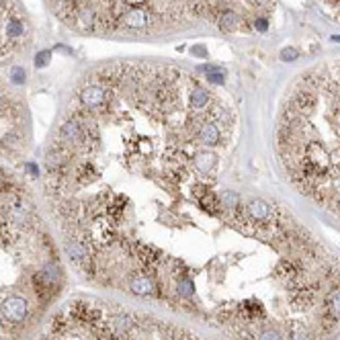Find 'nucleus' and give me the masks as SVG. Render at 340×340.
<instances>
[{"label": "nucleus", "instance_id": "1", "mask_svg": "<svg viewBox=\"0 0 340 340\" xmlns=\"http://www.w3.org/2000/svg\"><path fill=\"white\" fill-rule=\"evenodd\" d=\"M33 287L35 293L39 295V299H49L59 287V266L57 264H49L45 268H41L39 273L33 275Z\"/></svg>", "mask_w": 340, "mask_h": 340}, {"label": "nucleus", "instance_id": "2", "mask_svg": "<svg viewBox=\"0 0 340 340\" xmlns=\"http://www.w3.org/2000/svg\"><path fill=\"white\" fill-rule=\"evenodd\" d=\"M0 316H2L4 322H8V324L23 322L27 318V302L23 297H17V295L2 299V303H0Z\"/></svg>", "mask_w": 340, "mask_h": 340}, {"label": "nucleus", "instance_id": "3", "mask_svg": "<svg viewBox=\"0 0 340 340\" xmlns=\"http://www.w3.org/2000/svg\"><path fill=\"white\" fill-rule=\"evenodd\" d=\"M66 250H68V256L70 261L74 264H78V268H82L84 273H88L93 268V261H91V252L84 242H78V240H72V242H66Z\"/></svg>", "mask_w": 340, "mask_h": 340}, {"label": "nucleus", "instance_id": "4", "mask_svg": "<svg viewBox=\"0 0 340 340\" xmlns=\"http://www.w3.org/2000/svg\"><path fill=\"white\" fill-rule=\"evenodd\" d=\"M70 316L78 322H84V324H96L101 322V309H96L94 305L91 303H84V302H76L70 305Z\"/></svg>", "mask_w": 340, "mask_h": 340}, {"label": "nucleus", "instance_id": "5", "mask_svg": "<svg viewBox=\"0 0 340 340\" xmlns=\"http://www.w3.org/2000/svg\"><path fill=\"white\" fill-rule=\"evenodd\" d=\"M152 23V15L148 8H129L121 17V25L127 29H146Z\"/></svg>", "mask_w": 340, "mask_h": 340}, {"label": "nucleus", "instance_id": "6", "mask_svg": "<svg viewBox=\"0 0 340 340\" xmlns=\"http://www.w3.org/2000/svg\"><path fill=\"white\" fill-rule=\"evenodd\" d=\"M193 193L195 197L199 199V205H201V209H205L207 213H211V215H217L219 213V197L215 193H211L207 187L203 185H197L193 189Z\"/></svg>", "mask_w": 340, "mask_h": 340}, {"label": "nucleus", "instance_id": "7", "mask_svg": "<svg viewBox=\"0 0 340 340\" xmlns=\"http://www.w3.org/2000/svg\"><path fill=\"white\" fill-rule=\"evenodd\" d=\"M80 101H82V105H86V107L96 109V107H101V105L107 103V91L103 86H98V84H91V86L82 88V93H80Z\"/></svg>", "mask_w": 340, "mask_h": 340}, {"label": "nucleus", "instance_id": "8", "mask_svg": "<svg viewBox=\"0 0 340 340\" xmlns=\"http://www.w3.org/2000/svg\"><path fill=\"white\" fill-rule=\"evenodd\" d=\"M59 135H62V139L68 144H84L86 142L84 132H82V127H80L78 119H68V121L62 125V129H59Z\"/></svg>", "mask_w": 340, "mask_h": 340}, {"label": "nucleus", "instance_id": "9", "mask_svg": "<svg viewBox=\"0 0 340 340\" xmlns=\"http://www.w3.org/2000/svg\"><path fill=\"white\" fill-rule=\"evenodd\" d=\"M246 215L250 219H254L256 224H266L271 219V207H268V203L261 201V199H252L246 205Z\"/></svg>", "mask_w": 340, "mask_h": 340}, {"label": "nucleus", "instance_id": "10", "mask_svg": "<svg viewBox=\"0 0 340 340\" xmlns=\"http://www.w3.org/2000/svg\"><path fill=\"white\" fill-rule=\"evenodd\" d=\"M66 162H68V150L59 148V146L52 148L45 154V166H47L49 172H57V170H62L66 166Z\"/></svg>", "mask_w": 340, "mask_h": 340}, {"label": "nucleus", "instance_id": "11", "mask_svg": "<svg viewBox=\"0 0 340 340\" xmlns=\"http://www.w3.org/2000/svg\"><path fill=\"white\" fill-rule=\"evenodd\" d=\"M197 137H199V142H203L205 146H215V144H219L222 133H219V127L213 121H205L197 129Z\"/></svg>", "mask_w": 340, "mask_h": 340}, {"label": "nucleus", "instance_id": "12", "mask_svg": "<svg viewBox=\"0 0 340 340\" xmlns=\"http://www.w3.org/2000/svg\"><path fill=\"white\" fill-rule=\"evenodd\" d=\"M314 302H316V287L302 285L293 295V305L297 309H305L309 305H314Z\"/></svg>", "mask_w": 340, "mask_h": 340}, {"label": "nucleus", "instance_id": "13", "mask_svg": "<svg viewBox=\"0 0 340 340\" xmlns=\"http://www.w3.org/2000/svg\"><path fill=\"white\" fill-rule=\"evenodd\" d=\"M135 254L139 258V263H142V266L146 268V271H156V266H158V252L154 248H150V246H137L135 250Z\"/></svg>", "mask_w": 340, "mask_h": 340}, {"label": "nucleus", "instance_id": "14", "mask_svg": "<svg viewBox=\"0 0 340 340\" xmlns=\"http://www.w3.org/2000/svg\"><path fill=\"white\" fill-rule=\"evenodd\" d=\"M189 105H191L195 111H201L209 105V93L203 86H193L191 94H189Z\"/></svg>", "mask_w": 340, "mask_h": 340}, {"label": "nucleus", "instance_id": "15", "mask_svg": "<svg viewBox=\"0 0 340 340\" xmlns=\"http://www.w3.org/2000/svg\"><path fill=\"white\" fill-rule=\"evenodd\" d=\"M132 291L137 295H154L156 293V285L152 279L148 277H137L132 281Z\"/></svg>", "mask_w": 340, "mask_h": 340}, {"label": "nucleus", "instance_id": "16", "mask_svg": "<svg viewBox=\"0 0 340 340\" xmlns=\"http://www.w3.org/2000/svg\"><path fill=\"white\" fill-rule=\"evenodd\" d=\"M277 275H279V279H283V281L293 283L295 279H297V275H299V268L291 261H283L281 264L277 266Z\"/></svg>", "mask_w": 340, "mask_h": 340}, {"label": "nucleus", "instance_id": "17", "mask_svg": "<svg viewBox=\"0 0 340 340\" xmlns=\"http://www.w3.org/2000/svg\"><path fill=\"white\" fill-rule=\"evenodd\" d=\"M74 176H76V181H78L80 185H88V183H93L98 174H96V170H94L93 164L84 162L82 166H78V170L74 172Z\"/></svg>", "mask_w": 340, "mask_h": 340}, {"label": "nucleus", "instance_id": "18", "mask_svg": "<svg viewBox=\"0 0 340 340\" xmlns=\"http://www.w3.org/2000/svg\"><path fill=\"white\" fill-rule=\"evenodd\" d=\"M217 25L224 29V31H229V29H236L238 25V15L234 11H229V8H224V11H219L217 15Z\"/></svg>", "mask_w": 340, "mask_h": 340}, {"label": "nucleus", "instance_id": "19", "mask_svg": "<svg viewBox=\"0 0 340 340\" xmlns=\"http://www.w3.org/2000/svg\"><path fill=\"white\" fill-rule=\"evenodd\" d=\"M215 162H217V158L213 152H199L195 156V166L199 170H203V172H209V170L215 166Z\"/></svg>", "mask_w": 340, "mask_h": 340}, {"label": "nucleus", "instance_id": "20", "mask_svg": "<svg viewBox=\"0 0 340 340\" xmlns=\"http://www.w3.org/2000/svg\"><path fill=\"white\" fill-rule=\"evenodd\" d=\"M6 217L13 219V222H17V224H25L29 219V211L23 207V203H13L6 209Z\"/></svg>", "mask_w": 340, "mask_h": 340}, {"label": "nucleus", "instance_id": "21", "mask_svg": "<svg viewBox=\"0 0 340 340\" xmlns=\"http://www.w3.org/2000/svg\"><path fill=\"white\" fill-rule=\"evenodd\" d=\"M240 314L246 316V318H256V316H263V305L258 302H252V299H248L240 305Z\"/></svg>", "mask_w": 340, "mask_h": 340}, {"label": "nucleus", "instance_id": "22", "mask_svg": "<svg viewBox=\"0 0 340 340\" xmlns=\"http://www.w3.org/2000/svg\"><path fill=\"white\" fill-rule=\"evenodd\" d=\"M219 203L229 207V209H236L240 203V197L234 191H224V193H219Z\"/></svg>", "mask_w": 340, "mask_h": 340}, {"label": "nucleus", "instance_id": "23", "mask_svg": "<svg viewBox=\"0 0 340 340\" xmlns=\"http://www.w3.org/2000/svg\"><path fill=\"white\" fill-rule=\"evenodd\" d=\"M25 31V27L21 21H8L6 23V39H17V37H21Z\"/></svg>", "mask_w": 340, "mask_h": 340}, {"label": "nucleus", "instance_id": "24", "mask_svg": "<svg viewBox=\"0 0 340 340\" xmlns=\"http://www.w3.org/2000/svg\"><path fill=\"white\" fill-rule=\"evenodd\" d=\"M326 305H328V312L332 314L334 318H340V289L328 297V303Z\"/></svg>", "mask_w": 340, "mask_h": 340}, {"label": "nucleus", "instance_id": "25", "mask_svg": "<svg viewBox=\"0 0 340 340\" xmlns=\"http://www.w3.org/2000/svg\"><path fill=\"white\" fill-rule=\"evenodd\" d=\"M123 201H125V199H115V201L107 207V213L111 215L113 219H119V217H121V213H123V207H125V203H123Z\"/></svg>", "mask_w": 340, "mask_h": 340}, {"label": "nucleus", "instance_id": "26", "mask_svg": "<svg viewBox=\"0 0 340 340\" xmlns=\"http://www.w3.org/2000/svg\"><path fill=\"white\" fill-rule=\"evenodd\" d=\"M205 70H207L205 76L211 84H224V72L219 68H205Z\"/></svg>", "mask_w": 340, "mask_h": 340}, {"label": "nucleus", "instance_id": "27", "mask_svg": "<svg viewBox=\"0 0 340 340\" xmlns=\"http://www.w3.org/2000/svg\"><path fill=\"white\" fill-rule=\"evenodd\" d=\"M8 240H11V229H8V222L4 215H0V246L8 244Z\"/></svg>", "mask_w": 340, "mask_h": 340}, {"label": "nucleus", "instance_id": "28", "mask_svg": "<svg viewBox=\"0 0 340 340\" xmlns=\"http://www.w3.org/2000/svg\"><path fill=\"white\" fill-rule=\"evenodd\" d=\"M66 328H68V318L56 316L54 322H52V330H54V332H56V334H62V332H66Z\"/></svg>", "mask_w": 340, "mask_h": 340}, {"label": "nucleus", "instance_id": "29", "mask_svg": "<svg viewBox=\"0 0 340 340\" xmlns=\"http://www.w3.org/2000/svg\"><path fill=\"white\" fill-rule=\"evenodd\" d=\"M178 293L183 297H193V293H195L193 283L189 281V279H181V283H178Z\"/></svg>", "mask_w": 340, "mask_h": 340}, {"label": "nucleus", "instance_id": "30", "mask_svg": "<svg viewBox=\"0 0 340 340\" xmlns=\"http://www.w3.org/2000/svg\"><path fill=\"white\" fill-rule=\"evenodd\" d=\"M115 326H117V334L127 332V330L132 328V320H129V316H117Z\"/></svg>", "mask_w": 340, "mask_h": 340}, {"label": "nucleus", "instance_id": "31", "mask_svg": "<svg viewBox=\"0 0 340 340\" xmlns=\"http://www.w3.org/2000/svg\"><path fill=\"white\" fill-rule=\"evenodd\" d=\"M289 340H309L307 332L302 328V326H291V334H289Z\"/></svg>", "mask_w": 340, "mask_h": 340}, {"label": "nucleus", "instance_id": "32", "mask_svg": "<svg viewBox=\"0 0 340 340\" xmlns=\"http://www.w3.org/2000/svg\"><path fill=\"white\" fill-rule=\"evenodd\" d=\"M49 59H52V52H39L37 56H35V66L37 68H45L47 64H49Z\"/></svg>", "mask_w": 340, "mask_h": 340}, {"label": "nucleus", "instance_id": "33", "mask_svg": "<svg viewBox=\"0 0 340 340\" xmlns=\"http://www.w3.org/2000/svg\"><path fill=\"white\" fill-rule=\"evenodd\" d=\"M11 78H13V82H15V84H23V82H25V78H27V74H25V70H23V68H13Z\"/></svg>", "mask_w": 340, "mask_h": 340}, {"label": "nucleus", "instance_id": "34", "mask_svg": "<svg viewBox=\"0 0 340 340\" xmlns=\"http://www.w3.org/2000/svg\"><path fill=\"white\" fill-rule=\"evenodd\" d=\"M297 56H299V52H297V49H293V47H285L281 52L283 62H293V59H297Z\"/></svg>", "mask_w": 340, "mask_h": 340}, {"label": "nucleus", "instance_id": "35", "mask_svg": "<svg viewBox=\"0 0 340 340\" xmlns=\"http://www.w3.org/2000/svg\"><path fill=\"white\" fill-rule=\"evenodd\" d=\"M261 340H281V334H277L275 330H266L261 334Z\"/></svg>", "mask_w": 340, "mask_h": 340}, {"label": "nucleus", "instance_id": "36", "mask_svg": "<svg viewBox=\"0 0 340 340\" xmlns=\"http://www.w3.org/2000/svg\"><path fill=\"white\" fill-rule=\"evenodd\" d=\"M254 27L258 29V31H266V29H268V23L264 21V19H256V21H254Z\"/></svg>", "mask_w": 340, "mask_h": 340}, {"label": "nucleus", "instance_id": "37", "mask_svg": "<svg viewBox=\"0 0 340 340\" xmlns=\"http://www.w3.org/2000/svg\"><path fill=\"white\" fill-rule=\"evenodd\" d=\"M2 107H4V96L0 94V109H2Z\"/></svg>", "mask_w": 340, "mask_h": 340}, {"label": "nucleus", "instance_id": "38", "mask_svg": "<svg viewBox=\"0 0 340 340\" xmlns=\"http://www.w3.org/2000/svg\"><path fill=\"white\" fill-rule=\"evenodd\" d=\"M254 2H264V0H254Z\"/></svg>", "mask_w": 340, "mask_h": 340}]
</instances>
